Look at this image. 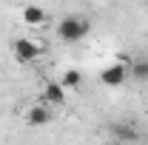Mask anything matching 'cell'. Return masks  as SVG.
<instances>
[{"mask_svg":"<svg viewBox=\"0 0 148 145\" xmlns=\"http://www.w3.org/2000/svg\"><path fill=\"white\" fill-rule=\"evenodd\" d=\"M51 122V108L49 105H32L26 111V125L29 128H43Z\"/></svg>","mask_w":148,"mask_h":145,"instance_id":"cell-4","label":"cell"},{"mask_svg":"<svg viewBox=\"0 0 148 145\" xmlns=\"http://www.w3.org/2000/svg\"><path fill=\"white\" fill-rule=\"evenodd\" d=\"M60 85H63L66 91H71V88L77 91L80 85H83V71H77V68H69V71L60 77Z\"/></svg>","mask_w":148,"mask_h":145,"instance_id":"cell-7","label":"cell"},{"mask_svg":"<svg viewBox=\"0 0 148 145\" xmlns=\"http://www.w3.org/2000/svg\"><path fill=\"white\" fill-rule=\"evenodd\" d=\"M125 80H128V68H123V66H117V63H111L108 68L100 71V83L108 85V88H120Z\"/></svg>","mask_w":148,"mask_h":145,"instance_id":"cell-3","label":"cell"},{"mask_svg":"<svg viewBox=\"0 0 148 145\" xmlns=\"http://www.w3.org/2000/svg\"><path fill=\"white\" fill-rule=\"evenodd\" d=\"M88 20H83V17H77V14H69V17H63L60 23H57V40L60 43H80L83 37L88 34Z\"/></svg>","mask_w":148,"mask_h":145,"instance_id":"cell-1","label":"cell"},{"mask_svg":"<svg viewBox=\"0 0 148 145\" xmlns=\"http://www.w3.org/2000/svg\"><path fill=\"white\" fill-rule=\"evenodd\" d=\"M134 140H137V134H134V131H131L128 125H117L114 128V142H134Z\"/></svg>","mask_w":148,"mask_h":145,"instance_id":"cell-9","label":"cell"},{"mask_svg":"<svg viewBox=\"0 0 148 145\" xmlns=\"http://www.w3.org/2000/svg\"><path fill=\"white\" fill-rule=\"evenodd\" d=\"M46 20H49V14H46L43 6H26V9H23V23H26V26L40 29V26H46Z\"/></svg>","mask_w":148,"mask_h":145,"instance_id":"cell-5","label":"cell"},{"mask_svg":"<svg viewBox=\"0 0 148 145\" xmlns=\"http://www.w3.org/2000/svg\"><path fill=\"white\" fill-rule=\"evenodd\" d=\"M108 145H123V142H108Z\"/></svg>","mask_w":148,"mask_h":145,"instance_id":"cell-10","label":"cell"},{"mask_svg":"<svg viewBox=\"0 0 148 145\" xmlns=\"http://www.w3.org/2000/svg\"><path fill=\"white\" fill-rule=\"evenodd\" d=\"M43 94H46V103H49V105H66V88L60 85V80L46 83Z\"/></svg>","mask_w":148,"mask_h":145,"instance_id":"cell-6","label":"cell"},{"mask_svg":"<svg viewBox=\"0 0 148 145\" xmlns=\"http://www.w3.org/2000/svg\"><path fill=\"white\" fill-rule=\"evenodd\" d=\"M128 74L134 77V80H140V83H148V60H134L131 63V68H128Z\"/></svg>","mask_w":148,"mask_h":145,"instance_id":"cell-8","label":"cell"},{"mask_svg":"<svg viewBox=\"0 0 148 145\" xmlns=\"http://www.w3.org/2000/svg\"><path fill=\"white\" fill-rule=\"evenodd\" d=\"M12 54H14V60L17 63H34V60H40V54H43V46L40 43H34L32 37H17L14 43H12Z\"/></svg>","mask_w":148,"mask_h":145,"instance_id":"cell-2","label":"cell"}]
</instances>
